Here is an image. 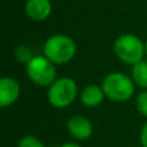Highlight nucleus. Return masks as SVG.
<instances>
[{
  "label": "nucleus",
  "instance_id": "nucleus-6",
  "mask_svg": "<svg viewBox=\"0 0 147 147\" xmlns=\"http://www.w3.org/2000/svg\"><path fill=\"white\" fill-rule=\"evenodd\" d=\"M67 132L78 141H86L93 134V125L88 117L83 115H74L67 121Z\"/></svg>",
  "mask_w": 147,
  "mask_h": 147
},
{
  "label": "nucleus",
  "instance_id": "nucleus-16",
  "mask_svg": "<svg viewBox=\"0 0 147 147\" xmlns=\"http://www.w3.org/2000/svg\"><path fill=\"white\" fill-rule=\"evenodd\" d=\"M146 56H147V41H146Z\"/></svg>",
  "mask_w": 147,
  "mask_h": 147
},
{
  "label": "nucleus",
  "instance_id": "nucleus-13",
  "mask_svg": "<svg viewBox=\"0 0 147 147\" xmlns=\"http://www.w3.org/2000/svg\"><path fill=\"white\" fill-rule=\"evenodd\" d=\"M14 54H16V58H17L18 61H20V62H26V63H27V62L32 58L30 49H28L26 45L17 47V48H16V51H14Z\"/></svg>",
  "mask_w": 147,
  "mask_h": 147
},
{
  "label": "nucleus",
  "instance_id": "nucleus-7",
  "mask_svg": "<svg viewBox=\"0 0 147 147\" xmlns=\"http://www.w3.org/2000/svg\"><path fill=\"white\" fill-rule=\"evenodd\" d=\"M21 94V86L13 78L4 76L0 79V107H5L13 105L18 99Z\"/></svg>",
  "mask_w": 147,
  "mask_h": 147
},
{
  "label": "nucleus",
  "instance_id": "nucleus-12",
  "mask_svg": "<svg viewBox=\"0 0 147 147\" xmlns=\"http://www.w3.org/2000/svg\"><path fill=\"white\" fill-rule=\"evenodd\" d=\"M18 147H45L39 138L35 136H25L20 140Z\"/></svg>",
  "mask_w": 147,
  "mask_h": 147
},
{
  "label": "nucleus",
  "instance_id": "nucleus-10",
  "mask_svg": "<svg viewBox=\"0 0 147 147\" xmlns=\"http://www.w3.org/2000/svg\"><path fill=\"white\" fill-rule=\"evenodd\" d=\"M132 76H133V81L138 86L147 89V62L141 61L138 63L133 65Z\"/></svg>",
  "mask_w": 147,
  "mask_h": 147
},
{
  "label": "nucleus",
  "instance_id": "nucleus-8",
  "mask_svg": "<svg viewBox=\"0 0 147 147\" xmlns=\"http://www.w3.org/2000/svg\"><path fill=\"white\" fill-rule=\"evenodd\" d=\"M25 10L30 20L41 22L51 16L52 3L51 0H27Z\"/></svg>",
  "mask_w": 147,
  "mask_h": 147
},
{
  "label": "nucleus",
  "instance_id": "nucleus-9",
  "mask_svg": "<svg viewBox=\"0 0 147 147\" xmlns=\"http://www.w3.org/2000/svg\"><path fill=\"white\" fill-rule=\"evenodd\" d=\"M105 92L102 89V86L96 85V84H90V85H86L85 88L81 90L80 93V102L84 105L85 107L89 109H93L97 107L103 102L105 98Z\"/></svg>",
  "mask_w": 147,
  "mask_h": 147
},
{
  "label": "nucleus",
  "instance_id": "nucleus-14",
  "mask_svg": "<svg viewBox=\"0 0 147 147\" xmlns=\"http://www.w3.org/2000/svg\"><path fill=\"white\" fill-rule=\"evenodd\" d=\"M140 141H141V146L142 147H147V123L142 127L140 134Z\"/></svg>",
  "mask_w": 147,
  "mask_h": 147
},
{
  "label": "nucleus",
  "instance_id": "nucleus-3",
  "mask_svg": "<svg viewBox=\"0 0 147 147\" xmlns=\"http://www.w3.org/2000/svg\"><path fill=\"white\" fill-rule=\"evenodd\" d=\"M105 96L114 102L128 101L134 94V83L121 72L109 74L102 81Z\"/></svg>",
  "mask_w": 147,
  "mask_h": 147
},
{
  "label": "nucleus",
  "instance_id": "nucleus-15",
  "mask_svg": "<svg viewBox=\"0 0 147 147\" xmlns=\"http://www.w3.org/2000/svg\"><path fill=\"white\" fill-rule=\"evenodd\" d=\"M61 147H81V146L78 145V143H74V142H67V143H63Z\"/></svg>",
  "mask_w": 147,
  "mask_h": 147
},
{
  "label": "nucleus",
  "instance_id": "nucleus-1",
  "mask_svg": "<svg viewBox=\"0 0 147 147\" xmlns=\"http://www.w3.org/2000/svg\"><path fill=\"white\" fill-rule=\"evenodd\" d=\"M76 53V44L70 36L57 34L47 39L44 44V56L53 63H67Z\"/></svg>",
  "mask_w": 147,
  "mask_h": 147
},
{
  "label": "nucleus",
  "instance_id": "nucleus-11",
  "mask_svg": "<svg viewBox=\"0 0 147 147\" xmlns=\"http://www.w3.org/2000/svg\"><path fill=\"white\" fill-rule=\"evenodd\" d=\"M136 107L142 116L147 117V90L141 92L136 98Z\"/></svg>",
  "mask_w": 147,
  "mask_h": 147
},
{
  "label": "nucleus",
  "instance_id": "nucleus-2",
  "mask_svg": "<svg viewBox=\"0 0 147 147\" xmlns=\"http://www.w3.org/2000/svg\"><path fill=\"white\" fill-rule=\"evenodd\" d=\"M114 52L121 62L128 65H136L143 61L146 54V44L138 36L132 34H124L115 40Z\"/></svg>",
  "mask_w": 147,
  "mask_h": 147
},
{
  "label": "nucleus",
  "instance_id": "nucleus-5",
  "mask_svg": "<svg viewBox=\"0 0 147 147\" xmlns=\"http://www.w3.org/2000/svg\"><path fill=\"white\" fill-rule=\"evenodd\" d=\"M78 85L71 78L57 79L48 89V102L56 109H65L75 101Z\"/></svg>",
  "mask_w": 147,
  "mask_h": 147
},
{
  "label": "nucleus",
  "instance_id": "nucleus-4",
  "mask_svg": "<svg viewBox=\"0 0 147 147\" xmlns=\"http://www.w3.org/2000/svg\"><path fill=\"white\" fill-rule=\"evenodd\" d=\"M26 74L34 84L39 86H51L56 81L54 63L45 56H34L26 63Z\"/></svg>",
  "mask_w": 147,
  "mask_h": 147
}]
</instances>
